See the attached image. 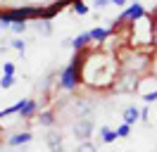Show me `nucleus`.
Returning a JSON list of instances; mask_svg holds the SVG:
<instances>
[{
	"mask_svg": "<svg viewBox=\"0 0 157 152\" xmlns=\"http://www.w3.org/2000/svg\"><path fill=\"white\" fill-rule=\"evenodd\" d=\"M81 81L90 88H109L117 81V59L105 52H88L81 64Z\"/></svg>",
	"mask_w": 157,
	"mask_h": 152,
	"instance_id": "nucleus-1",
	"label": "nucleus"
},
{
	"mask_svg": "<svg viewBox=\"0 0 157 152\" xmlns=\"http://www.w3.org/2000/svg\"><path fill=\"white\" fill-rule=\"evenodd\" d=\"M83 59H86V50H78L76 55L71 57V62L62 69V74H59V88L62 90H74V88H78V83H83L81 81V64H83Z\"/></svg>",
	"mask_w": 157,
	"mask_h": 152,
	"instance_id": "nucleus-2",
	"label": "nucleus"
},
{
	"mask_svg": "<svg viewBox=\"0 0 157 152\" xmlns=\"http://www.w3.org/2000/svg\"><path fill=\"white\" fill-rule=\"evenodd\" d=\"M147 66H150V57L143 55V52H136V50H126L121 52V69L128 71V74H143Z\"/></svg>",
	"mask_w": 157,
	"mask_h": 152,
	"instance_id": "nucleus-3",
	"label": "nucleus"
},
{
	"mask_svg": "<svg viewBox=\"0 0 157 152\" xmlns=\"http://www.w3.org/2000/svg\"><path fill=\"white\" fill-rule=\"evenodd\" d=\"M138 76L136 74H128V71H124V76H119L117 81H114V88L117 90H138Z\"/></svg>",
	"mask_w": 157,
	"mask_h": 152,
	"instance_id": "nucleus-4",
	"label": "nucleus"
},
{
	"mask_svg": "<svg viewBox=\"0 0 157 152\" xmlns=\"http://www.w3.org/2000/svg\"><path fill=\"white\" fill-rule=\"evenodd\" d=\"M21 119H33L38 114V102L36 100H29V97H21L19 100V112H17Z\"/></svg>",
	"mask_w": 157,
	"mask_h": 152,
	"instance_id": "nucleus-5",
	"label": "nucleus"
},
{
	"mask_svg": "<svg viewBox=\"0 0 157 152\" xmlns=\"http://www.w3.org/2000/svg\"><path fill=\"white\" fill-rule=\"evenodd\" d=\"M67 5H71V0H57V2H52V5H48V7H43V17L40 19H52L57 12H62V10L67 7Z\"/></svg>",
	"mask_w": 157,
	"mask_h": 152,
	"instance_id": "nucleus-6",
	"label": "nucleus"
},
{
	"mask_svg": "<svg viewBox=\"0 0 157 152\" xmlns=\"http://www.w3.org/2000/svg\"><path fill=\"white\" fill-rule=\"evenodd\" d=\"M74 133H76V138H81V140H88L90 133H93V121H90V119L78 121L76 126H74Z\"/></svg>",
	"mask_w": 157,
	"mask_h": 152,
	"instance_id": "nucleus-7",
	"label": "nucleus"
},
{
	"mask_svg": "<svg viewBox=\"0 0 157 152\" xmlns=\"http://www.w3.org/2000/svg\"><path fill=\"white\" fill-rule=\"evenodd\" d=\"M90 43H93V38H90V31H86V33H78V36L71 40V48H74V50L78 52V50H86Z\"/></svg>",
	"mask_w": 157,
	"mask_h": 152,
	"instance_id": "nucleus-8",
	"label": "nucleus"
},
{
	"mask_svg": "<svg viewBox=\"0 0 157 152\" xmlns=\"http://www.w3.org/2000/svg\"><path fill=\"white\" fill-rule=\"evenodd\" d=\"M31 135L29 131H21V133H14V135H10L7 138V145H12V147H19V145H26V142H31Z\"/></svg>",
	"mask_w": 157,
	"mask_h": 152,
	"instance_id": "nucleus-9",
	"label": "nucleus"
},
{
	"mask_svg": "<svg viewBox=\"0 0 157 152\" xmlns=\"http://www.w3.org/2000/svg\"><path fill=\"white\" fill-rule=\"evenodd\" d=\"M112 36V28H102V26H95V28H90V38H93V43H105L107 38Z\"/></svg>",
	"mask_w": 157,
	"mask_h": 152,
	"instance_id": "nucleus-10",
	"label": "nucleus"
},
{
	"mask_svg": "<svg viewBox=\"0 0 157 152\" xmlns=\"http://www.w3.org/2000/svg\"><path fill=\"white\" fill-rule=\"evenodd\" d=\"M121 116H124V124H131V126H133V124L140 119V109L131 104V107H126V109H124V114H121Z\"/></svg>",
	"mask_w": 157,
	"mask_h": 152,
	"instance_id": "nucleus-11",
	"label": "nucleus"
},
{
	"mask_svg": "<svg viewBox=\"0 0 157 152\" xmlns=\"http://www.w3.org/2000/svg\"><path fill=\"white\" fill-rule=\"evenodd\" d=\"M100 138H102V142H114V140L119 138V135H117V128L102 126V128H100Z\"/></svg>",
	"mask_w": 157,
	"mask_h": 152,
	"instance_id": "nucleus-12",
	"label": "nucleus"
},
{
	"mask_svg": "<svg viewBox=\"0 0 157 152\" xmlns=\"http://www.w3.org/2000/svg\"><path fill=\"white\" fill-rule=\"evenodd\" d=\"M48 145L52 152H62V140H59L57 133H48Z\"/></svg>",
	"mask_w": 157,
	"mask_h": 152,
	"instance_id": "nucleus-13",
	"label": "nucleus"
},
{
	"mask_svg": "<svg viewBox=\"0 0 157 152\" xmlns=\"http://www.w3.org/2000/svg\"><path fill=\"white\" fill-rule=\"evenodd\" d=\"M38 124H40V126H52V124H55L52 112H48V109H45V112H40L38 114Z\"/></svg>",
	"mask_w": 157,
	"mask_h": 152,
	"instance_id": "nucleus-14",
	"label": "nucleus"
},
{
	"mask_svg": "<svg viewBox=\"0 0 157 152\" xmlns=\"http://www.w3.org/2000/svg\"><path fill=\"white\" fill-rule=\"evenodd\" d=\"M71 10L76 14H88V5H83V0H71Z\"/></svg>",
	"mask_w": 157,
	"mask_h": 152,
	"instance_id": "nucleus-15",
	"label": "nucleus"
},
{
	"mask_svg": "<svg viewBox=\"0 0 157 152\" xmlns=\"http://www.w3.org/2000/svg\"><path fill=\"white\" fill-rule=\"evenodd\" d=\"M12 86H14V74H2V78H0V88L7 90V88H12Z\"/></svg>",
	"mask_w": 157,
	"mask_h": 152,
	"instance_id": "nucleus-16",
	"label": "nucleus"
},
{
	"mask_svg": "<svg viewBox=\"0 0 157 152\" xmlns=\"http://www.w3.org/2000/svg\"><path fill=\"white\" fill-rule=\"evenodd\" d=\"M140 97H143V102H145V104L155 102V100H157V88H155V90H147V93H140Z\"/></svg>",
	"mask_w": 157,
	"mask_h": 152,
	"instance_id": "nucleus-17",
	"label": "nucleus"
},
{
	"mask_svg": "<svg viewBox=\"0 0 157 152\" xmlns=\"http://www.w3.org/2000/svg\"><path fill=\"white\" fill-rule=\"evenodd\" d=\"M10 45L14 48L17 52H21V55H24V50H26V43H24L21 38H14V40H10Z\"/></svg>",
	"mask_w": 157,
	"mask_h": 152,
	"instance_id": "nucleus-18",
	"label": "nucleus"
},
{
	"mask_svg": "<svg viewBox=\"0 0 157 152\" xmlns=\"http://www.w3.org/2000/svg\"><path fill=\"white\" fill-rule=\"evenodd\" d=\"M117 135L119 138H128V135H131V124H121L117 128Z\"/></svg>",
	"mask_w": 157,
	"mask_h": 152,
	"instance_id": "nucleus-19",
	"label": "nucleus"
},
{
	"mask_svg": "<svg viewBox=\"0 0 157 152\" xmlns=\"http://www.w3.org/2000/svg\"><path fill=\"white\" fill-rule=\"evenodd\" d=\"M26 26H29V21H14V24H12V31H14V33H24Z\"/></svg>",
	"mask_w": 157,
	"mask_h": 152,
	"instance_id": "nucleus-20",
	"label": "nucleus"
},
{
	"mask_svg": "<svg viewBox=\"0 0 157 152\" xmlns=\"http://www.w3.org/2000/svg\"><path fill=\"white\" fill-rule=\"evenodd\" d=\"M76 152H95V147H93V142L83 140V142H81V145L76 147Z\"/></svg>",
	"mask_w": 157,
	"mask_h": 152,
	"instance_id": "nucleus-21",
	"label": "nucleus"
},
{
	"mask_svg": "<svg viewBox=\"0 0 157 152\" xmlns=\"http://www.w3.org/2000/svg\"><path fill=\"white\" fill-rule=\"evenodd\" d=\"M36 28H38V31H43V33H50V24H48V19H40V21H36Z\"/></svg>",
	"mask_w": 157,
	"mask_h": 152,
	"instance_id": "nucleus-22",
	"label": "nucleus"
},
{
	"mask_svg": "<svg viewBox=\"0 0 157 152\" xmlns=\"http://www.w3.org/2000/svg\"><path fill=\"white\" fill-rule=\"evenodd\" d=\"M2 74H14V64H12V62H5V64H2Z\"/></svg>",
	"mask_w": 157,
	"mask_h": 152,
	"instance_id": "nucleus-23",
	"label": "nucleus"
},
{
	"mask_svg": "<svg viewBox=\"0 0 157 152\" xmlns=\"http://www.w3.org/2000/svg\"><path fill=\"white\" fill-rule=\"evenodd\" d=\"M152 45H157V17L152 19Z\"/></svg>",
	"mask_w": 157,
	"mask_h": 152,
	"instance_id": "nucleus-24",
	"label": "nucleus"
},
{
	"mask_svg": "<svg viewBox=\"0 0 157 152\" xmlns=\"http://www.w3.org/2000/svg\"><path fill=\"white\" fill-rule=\"evenodd\" d=\"M109 2H112V0H95L93 5H95V7H105V5H109Z\"/></svg>",
	"mask_w": 157,
	"mask_h": 152,
	"instance_id": "nucleus-25",
	"label": "nucleus"
},
{
	"mask_svg": "<svg viewBox=\"0 0 157 152\" xmlns=\"http://www.w3.org/2000/svg\"><path fill=\"white\" fill-rule=\"evenodd\" d=\"M112 5H117V7H126L128 0H112Z\"/></svg>",
	"mask_w": 157,
	"mask_h": 152,
	"instance_id": "nucleus-26",
	"label": "nucleus"
},
{
	"mask_svg": "<svg viewBox=\"0 0 157 152\" xmlns=\"http://www.w3.org/2000/svg\"><path fill=\"white\" fill-rule=\"evenodd\" d=\"M0 140H2V128H0Z\"/></svg>",
	"mask_w": 157,
	"mask_h": 152,
	"instance_id": "nucleus-27",
	"label": "nucleus"
},
{
	"mask_svg": "<svg viewBox=\"0 0 157 152\" xmlns=\"http://www.w3.org/2000/svg\"><path fill=\"white\" fill-rule=\"evenodd\" d=\"M2 50H5V45H0V52H2Z\"/></svg>",
	"mask_w": 157,
	"mask_h": 152,
	"instance_id": "nucleus-28",
	"label": "nucleus"
},
{
	"mask_svg": "<svg viewBox=\"0 0 157 152\" xmlns=\"http://www.w3.org/2000/svg\"><path fill=\"white\" fill-rule=\"evenodd\" d=\"M133 2H138V0H133Z\"/></svg>",
	"mask_w": 157,
	"mask_h": 152,
	"instance_id": "nucleus-29",
	"label": "nucleus"
}]
</instances>
